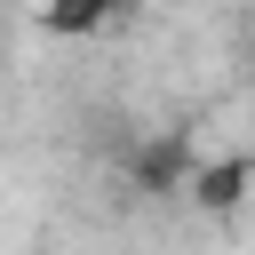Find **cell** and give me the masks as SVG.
I'll use <instances>...</instances> for the list:
<instances>
[{"mask_svg": "<svg viewBox=\"0 0 255 255\" xmlns=\"http://www.w3.org/2000/svg\"><path fill=\"white\" fill-rule=\"evenodd\" d=\"M191 143L183 135H143L135 151H128V183L143 191V199H175V191H191Z\"/></svg>", "mask_w": 255, "mask_h": 255, "instance_id": "6da1fadb", "label": "cell"}, {"mask_svg": "<svg viewBox=\"0 0 255 255\" xmlns=\"http://www.w3.org/2000/svg\"><path fill=\"white\" fill-rule=\"evenodd\" d=\"M247 191H255V159L247 151H223V159L191 167V207H207V215H239Z\"/></svg>", "mask_w": 255, "mask_h": 255, "instance_id": "7a4b0ae2", "label": "cell"}, {"mask_svg": "<svg viewBox=\"0 0 255 255\" xmlns=\"http://www.w3.org/2000/svg\"><path fill=\"white\" fill-rule=\"evenodd\" d=\"M112 16H120V0H48V8H40V24L64 32V40H80V32L112 24Z\"/></svg>", "mask_w": 255, "mask_h": 255, "instance_id": "3957f363", "label": "cell"}]
</instances>
